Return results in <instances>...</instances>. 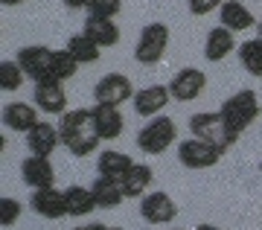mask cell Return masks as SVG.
Returning a JSON list of instances; mask_svg holds the SVG:
<instances>
[{"label":"cell","instance_id":"obj_29","mask_svg":"<svg viewBox=\"0 0 262 230\" xmlns=\"http://www.w3.org/2000/svg\"><path fill=\"white\" fill-rule=\"evenodd\" d=\"M122 9V0H91L88 3V15L94 18H117Z\"/></svg>","mask_w":262,"mask_h":230},{"label":"cell","instance_id":"obj_8","mask_svg":"<svg viewBox=\"0 0 262 230\" xmlns=\"http://www.w3.org/2000/svg\"><path fill=\"white\" fill-rule=\"evenodd\" d=\"M178 160L184 169H210L222 160V152L213 149L210 143H204V140L187 137L178 143Z\"/></svg>","mask_w":262,"mask_h":230},{"label":"cell","instance_id":"obj_25","mask_svg":"<svg viewBox=\"0 0 262 230\" xmlns=\"http://www.w3.org/2000/svg\"><path fill=\"white\" fill-rule=\"evenodd\" d=\"M64 198H67V213L76 216V219H79V216H88V213L96 207V198H94V193H91V186H79V184L67 186Z\"/></svg>","mask_w":262,"mask_h":230},{"label":"cell","instance_id":"obj_7","mask_svg":"<svg viewBox=\"0 0 262 230\" xmlns=\"http://www.w3.org/2000/svg\"><path fill=\"white\" fill-rule=\"evenodd\" d=\"M134 93L137 91H134V85L125 73H108L94 85V99L99 105H117L120 108L122 102L134 99Z\"/></svg>","mask_w":262,"mask_h":230},{"label":"cell","instance_id":"obj_19","mask_svg":"<svg viewBox=\"0 0 262 230\" xmlns=\"http://www.w3.org/2000/svg\"><path fill=\"white\" fill-rule=\"evenodd\" d=\"M219 20L230 32H245V29H251L256 24V18L251 15V9L245 6L242 0H225L222 9H219Z\"/></svg>","mask_w":262,"mask_h":230},{"label":"cell","instance_id":"obj_34","mask_svg":"<svg viewBox=\"0 0 262 230\" xmlns=\"http://www.w3.org/2000/svg\"><path fill=\"white\" fill-rule=\"evenodd\" d=\"M3 6H18V3H24V0H0Z\"/></svg>","mask_w":262,"mask_h":230},{"label":"cell","instance_id":"obj_33","mask_svg":"<svg viewBox=\"0 0 262 230\" xmlns=\"http://www.w3.org/2000/svg\"><path fill=\"white\" fill-rule=\"evenodd\" d=\"M76 230H111V227L102 224V221H94V224H82V227H76Z\"/></svg>","mask_w":262,"mask_h":230},{"label":"cell","instance_id":"obj_36","mask_svg":"<svg viewBox=\"0 0 262 230\" xmlns=\"http://www.w3.org/2000/svg\"><path fill=\"white\" fill-rule=\"evenodd\" d=\"M259 38H262V20H259Z\"/></svg>","mask_w":262,"mask_h":230},{"label":"cell","instance_id":"obj_22","mask_svg":"<svg viewBox=\"0 0 262 230\" xmlns=\"http://www.w3.org/2000/svg\"><path fill=\"white\" fill-rule=\"evenodd\" d=\"M131 166H134V160H131L125 152L105 149V152H99V160H96V175L114 178V181H122V175L128 172Z\"/></svg>","mask_w":262,"mask_h":230},{"label":"cell","instance_id":"obj_15","mask_svg":"<svg viewBox=\"0 0 262 230\" xmlns=\"http://www.w3.org/2000/svg\"><path fill=\"white\" fill-rule=\"evenodd\" d=\"M38 114H41V111H38L35 105H29V102H9V105L3 108V126L9 131H18V134H29V131L41 122Z\"/></svg>","mask_w":262,"mask_h":230},{"label":"cell","instance_id":"obj_37","mask_svg":"<svg viewBox=\"0 0 262 230\" xmlns=\"http://www.w3.org/2000/svg\"><path fill=\"white\" fill-rule=\"evenodd\" d=\"M111 230H125V227H111Z\"/></svg>","mask_w":262,"mask_h":230},{"label":"cell","instance_id":"obj_16","mask_svg":"<svg viewBox=\"0 0 262 230\" xmlns=\"http://www.w3.org/2000/svg\"><path fill=\"white\" fill-rule=\"evenodd\" d=\"M91 114H94V129L99 134V140H117L122 134V129H125V120H122L117 105H99L96 102L91 108Z\"/></svg>","mask_w":262,"mask_h":230},{"label":"cell","instance_id":"obj_23","mask_svg":"<svg viewBox=\"0 0 262 230\" xmlns=\"http://www.w3.org/2000/svg\"><path fill=\"white\" fill-rule=\"evenodd\" d=\"M91 193H94V198H96V207H102V210H114V207H120V204L125 201V193H122L120 181H114V178L96 175Z\"/></svg>","mask_w":262,"mask_h":230},{"label":"cell","instance_id":"obj_31","mask_svg":"<svg viewBox=\"0 0 262 230\" xmlns=\"http://www.w3.org/2000/svg\"><path fill=\"white\" fill-rule=\"evenodd\" d=\"M222 3L225 0H187V6H189V12L192 15H210V12H215V9H222Z\"/></svg>","mask_w":262,"mask_h":230},{"label":"cell","instance_id":"obj_10","mask_svg":"<svg viewBox=\"0 0 262 230\" xmlns=\"http://www.w3.org/2000/svg\"><path fill=\"white\" fill-rule=\"evenodd\" d=\"M15 61L24 67V73L32 79V82H44L50 79V61H53V50L41 44H29V47H20Z\"/></svg>","mask_w":262,"mask_h":230},{"label":"cell","instance_id":"obj_2","mask_svg":"<svg viewBox=\"0 0 262 230\" xmlns=\"http://www.w3.org/2000/svg\"><path fill=\"white\" fill-rule=\"evenodd\" d=\"M259 96L253 91H236L233 96H227L225 102H222V108H219V114H222V120H225V129H227V137H230V143H236V140L242 137L245 131L251 129V122L259 117Z\"/></svg>","mask_w":262,"mask_h":230},{"label":"cell","instance_id":"obj_17","mask_svg":"<svg viewBox=\"0 0 262 230\" xmlns=\"http://www.w3.org/2000/svg\"><path fill=\"white\" fill-rule=\"evenodd\" d=\"M61 143V134H58V126L41 120L35 129L27 134V146H29V155H38V157H50L53 152L58 149Z\"/></svg>","mask_w":262,"mask_h":230},{"label":"cell","instance_id":"obj_11","mask_svg":"<svg viewBox=\"0 0 262 230\" xmlns=\"http://www.w3.org/2000/svg\"><path fill=\"white\" fill-rule=\"evenodd\" d=\"M32 105H35L41 114H64V111H67L64 85L56 82V79L35 82V91H32Z\"/></svg>","mask_w":262,"mask_h":230},{"label":"cell","instance_id":"obj_20","mask_svg":"<svg viewBox=\"0 0 262 230\" xmlns=\"http://www.w3.org/2000/svg\"><path fill=\"white\" fill-rule=\"evenodd\" d=\"M82 32L91 38L96 47H117V41H120V27H117V20H111V18H94V15H88Z\"/></svg>","mask_w":262,"mask_h":230},{"label":"cell","instance_id":"obj_21","mask_svg":"<svg viewBox=\"0 0 262 230\" xmlns=\"http://www.w3.org/2000/svg\"><path fill=\"white\" fill-rule=\"evenodd\" d=\"M151 181H155V172H151V166L146 163H134L122 175L120 186H122V193H125V198H140V195H149L146 190L151 186Z\"/></svg>","mask_w":262,"mask_h":230},{"label":"cell","instance_id":"obj_27","mask_svg":"<svg viewBox=\"0 0 262 230\" xmlns=\"http://www.w3.org/2000/svg\"><path fill=\"white\" fill-rule=\"evenodd\" d=\"M76 70H79V61L67 50H53V61H50V79L64 85L67 79H73Z\"/></svg>","mask_w":262,"mask_h":230},{"label":"cell","instance_id":"obj_28","mask_svg":"<svg viewBox=\"0 0 262 230\" xmlns=\"http://www.w3.org/2000/svg\"><path fill=\"white\" fill-rule=\"evenodd\" d=\"M24 67L18 61H0V88L3 91H18L24 85Z\"/></svg>","mask_w":262,"mask_h":230},{"label":"cell","instance_id":"obj_32","mask_svg":"<svg viewBox=\"0 0 262 230\" xmlns=\"http://www.w3.org/2000/svg\"><path fill=\"white\" fill-rule=\"evenodd\" d=\"M88 3H91V0H64L67 9H88Z\"/></svg>","mask_w":262,"mask_h":230},{"label":"cell","instance_id":"obj_38","mask_svg":"<svg viewBox=\"0 0 262 230\" xmlns=\"http://www.w3.org/2000/svg\"><path fill=\"white\" fill-rule=\"evenodd\" d=\"M259 172H262V163H259Z\"/></svg>","mask_w":262,"mask_h":230},{"label":"cell","instance_id":"obj_9","mask_svg":"<svg viewBox=\"0 0 262 230\" xmlns=\"http://www.w3.org/2000/svg\"><path fill=\"white\" fill-rule=\"evenodd\" d=\"M204 88H207V73L198 70V67H184L169 82V93H172V99H178V102L198 99L204 93Z\"/></svg>","mask_w":262,"mask_h":230},{"label":"cell","instance_id":"obj_6","mask_svg":"<svg viewBox=\"0 0 262 230\" xmlns=\"http://www.w3.org/2000/svg\"><path fill=\"white\" fill-rule=\"evenodd\" d=\"M140 216L146 224L151 227H160V224H172L178 219V204L169 193L158 190V193H149L140 198Z\"/></svg>","mask_w":262,"mask_h":230},{"label":"cell","instance_id":"obj_18","mask_svg":"<svg viewBox=\"0 0 262 230\" xmlns=\"http://www.w3.org/2000/svg\"><path fill=\"white\" fill-rule=\"evenodd\" d=\"M236 32H230L227 27H213L207 32V41H204V58L207 61H225L227 55L236 50V41H233Z\"/></svg>","mask_w":262,"mask_h":230},{"label":"cell","instance_id":"obj_4","mask_svg":"<svg viewBox=\"0 0 262 230\" xmlns=\"http://www.w3.org/2000/svg\"><path fill=\"white\" fill-rule=\"evenodd\" d=\"M166 47H169V27L166 24H146L140 29V38L134 44V58L140 65H158L160 58L166 55Z\"/></svg>","mask_w":262,"mask_h":230},{"label":"cell","instance_id":"obj_12","mask_svg":"<svg viewBox=\"0 0 262 230\" xmlns=\"http://www.w3.org/2000/svg\"><path fill=\"white\" fill-rule=\"evenodd\" d=\"M29 207L41 216V219H50V221H58L70 216L67 213V198H64V190H56V186H50V190H35L32 198H29Z\"/></svg>","mask_w":262,"mask_h":230},{"label":"cell","instance_id":"obj_13","mask_svg":"<svg viewBox=\"0 0 262 230\" xmlns=\"http://www.w3.org/2000/svg\"><path fill=\"white\" fill-rule=\"evenodd\" d=\"M20 178L24 184L35 190H50L56 186V169L50 163V157H38V155H29L24 163H20Z\"/></svg>","mask_w":262,"mask_h":230},{"label":"cell","instance_id":"obj_14","mask_svg":"<svg viewBox=\"0 0 262 230\" xmlns=\"http://www.w3.org/2000/svg\"><path fill=\"white\" fill-rule=\"evenodd\" d=\"M169 99H172V93H169V85H149V88H140V91L134 93V99H131V105H134V111L140 114V117H158L160 111L169 105Z\"/></svg>","mask_w":262,"mask_h":230},{"label":"cell","instance_id":"obj_5","mask_svg":"<svg viewBox=\"0 0 262 230\" xmlns=\"http://www.w3.org/2000/svg\"><path fill=\"white\" fill-rule=\"evenodd\" d=\"M189 131H192V137H195V140L210 143V146L219 149L222 155L233 146L230 137H227L225 120H222V114H219V111H201V114H195V117L189 120Z\"/></svg>","mask_w":262,"mask_h":230},{"label":"cell","instance_id":"obj_35","mask_svg":"<svg viewBox=\"0 0 262 230\" xmlns=\"http://www.w3.org/2000/svg\"><path fill=\"white\" fill-rule=\"evenodd\" d=\"M195 230H219V227H215V224H198Z\"/></svg>","mask_w":262,"mask_h":230},{"label":"cell","instance_id":"obj_1","mask_svg":"<svg viewBox=\"0 0 262 230\" xmlns=\"http://www.w3.org/2000/svg\"><path fill=\"white\" fill-rule=\"evenodd\" d=\"M58 134H61V143L70 149V155H76V157L94 155L96 146H99V134L94 129V114H91V108L64 111L61 120H58Z\"/></svg>","mask_w":262,"mask_h":230},{"label":"cell","instance_id":"obj_24","mask_svg":"<svg viewBox=\"0 0 262 230\" xmlns=\"http://www.w3.org/2000/svg\"><path fill=\"white\" fill-rule=\"evenodd\" d=\"M64 50L73 55L79 65H94V61H99V55H102V47H96L91 38L84 35V32H79V35H70V38H67Z\"/></svg>","mask_w":262,"mask_h":230},{"label":"cell","instance_id":"obj_26","mask_svg":"<svg viewBox=\"0 0 262 230\" xmlns=\"http://www.w3.org/2000/svg\"><path fill=\"white\" fill-rule=\"evenodd\" d=\"M239 61L251 76H262V38H248L239 44Z\"/></svg>","mask_w":262,"mask_h":230},{"label":"cell","instance_id":"obj_3","mask_svg":"<svg viewBox=\"0 0 262 230\" xmlns=\"http://www.w3.org/2000/svg\"><path fill=\"white\" fill-rule=\"evenodd\" d=\"M178 137V129H175V120L166 117V114H158L151 117L140 131H137V149L143 155H163Z\"/></svg>","mask_w":262,"mask_h":230},{"label":"cell","instance_id":"obj_30","mask_svg":"<svg viewBox=\"0 0 262 230\" xmlns=\"http://www.w3.org/2000/svg\"><path fill=\"white\" fill-rule=\"evenodd\" d=\"M20 213H24V207H20V201L18 198H0V224L3 227H12L15 221L20 219Z\"/></svg>","mask_w":262,"mask_h":230}]
</instances>
